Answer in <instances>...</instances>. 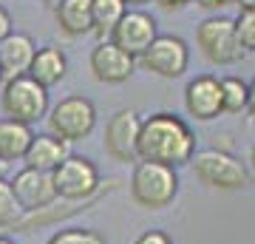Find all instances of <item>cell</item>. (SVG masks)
<instances>
[{
	"label": "cell",
	"instance_id": "6da1fadb",
	"mask_svg": "<svg viewBox=\"0 0 255 244\" xmlns=\"http://www.w3.org/2000/svg\"><path fill=\"white\" fill-rule=\"evenodd\" d=\"M196 131L190 122L173 111H156L142 119L139 131V159L142 162H159L170 168L190 165L196 156Z\"/></svg>",
	"mask_w": 255,
	"mask_h": 244
},
{
	"label": "cell",
	"instance_id": "7a4b0ae2",
	"mask_svg": "<svg viewBox=\"0 0 255 244\" xmlns=\"http://www.w3.org/2000/svg\"><path fill=\"white\" fill-rule=\"evenodd\" d=\"M130 199L145 210H164L179 196V171L170 165L142 162L139 159L128 179Z\"/></svg>",
	"mask_w": 255,
	"mask_h": 244
},
{
	"label": "cell",
	"instance_id": "3957f363",
	"mask_svg": "<svg viewBox=\"0 0 255 244\" xmlns=\"http://www.w3.org/2000/svg\"><path fill=\"white\" fill-rule=\"evenodd\" d=\"M51 176H54V188L60 202H91L102 193H111L119 185V179L102 182L97 162H91L88 156H80V154H71Z\"/></svg>",
	"mask_w": 255,
	"mask_h": 244
},
{
	"label": "cell",
	"instance_id": "277c9868",
	"mask_svg": "<svg viewBox=\"0 0 255 244\" xmlns=\"http://www.w3.org/2000/svg\"><path fill=\"white\" fill-rule=\"evenodd\" d=\"M193 176L213 190H244L250 185V168L224 148H204L193 156Z\"/></svg>",
	"mask_w": 255,
	"mask_h": 244
},
{
	"label": "cell",
	"instance_id": "5b68a950",
	"mask_svg": "<svg viewBox=\"0 0 255 244\" xmlns=\"http://www.w3.org/2000/svg\"><path fill=\"white\" fill-rule=\"evenodd\" d=\"M196 45L201 57L213 65H238L247 51L238 43L236 20L224 14H210L196 26Z\"/></svg>",
	"mask_w": 255,
	"mask_h": 244
},
{
	"label": "cell",
	"instance_id": "8992f818",
	"mask_svg": "<svg viewBox=\"0 0 255 244\" xmlns=\"http://www.w3.org/2000/svg\"><path fill=\"white\" fill-rule=\"evenodd\" d=\"M100 114H97V105H94L88 97L82 94H68L63 100L51 105L46 117V125H48V134L60 136L65 142H82L97 131V122H100Z\"/></svg>",
	"mask_w": 255,
	"mask_h": 244
},
{
	"label": "cell",
	"instance_id": "52a82bcc",
	"mask_svg": "<svg viewBox=\"0 0 255 244\" xmlns=\"http://www.w3.org/2000/svg\"><path fill=\"white\" fill-rule=\"evenodd\" d=\"M0 108L14 122L34 125L40 119H46L48 111H51V105H48V88H43L28 74L14 77V80H6L3 82V91H0Z\"/></svg>",
	"mask_w": 255,
	"mask_h": 244
},
{
	"label": "cell",
	"instance_id": "ba28073f",
	"mask_svg": "<svg viewBox=\"0 0 255 244\" xmlns=\"http://www.w3.org/2000/svg\"><path fill=\"white\" fill-rule=\"evenodd\" d=\"M139 131H142V117L133 108L114 111L105 122L102 134V148L114 162L136 165L139 162Z\"/></svg>",
	"mask_w": 255,
	"mask_h": 244
},
{
	"label": "cell",
	"instance_id": "9c48e42d",
	"mask_svg": "<svg viewBox=\"0 0 255 244\" xmlns=\"http://www.w3.org/2000/svg\"><path fill=\"white\" fill-rule=\"evenodd\" d=\"M139 65L162 80H179L190 68V45L179 34H159L153 45L139 57Z\"/></svg>",
	"mask_w": 255,
	"mask_h": 244
},
{
	"label": "cell",
	"instance_id": "30bf717a",
	"mask_svg": "<svg viewBox=\"0 0 255 244\" xmlns=\"http://www.w3.org/2000/svg\"><path fill=\"white\" fill-rule=\"evenodd\" d=\"M159 37V26L156 17L145 9H128L125 17L119 20V26L111 31V43L119 45L125 54L130 57H142L153 45V40Z\"/></svg>",
	"mask_w": 255,
	"mask_h": 244
},
{
	"label": "cell",
	"instance_id": "8fae6325",
	"mask_svg": "<svg viewBox=\"0 0 255 244\" xmlns=\"http://www.w3.org/2000/svg\"><path fill=\"white\" fill-rule=\"evenodd\" d=\"M136 57L125 54L119 45H114L111 40H102L91 48V57H88V68H91L94 80L102 82V85H122L133 77L136 71Z\"/></svg>",
	"mask_w": 255,
	"mask_h": 244
},
{
	"label": "cell",
	"instance_id": "7c38bea8",
	"mask_svg": "<svg viewBox=\"0 0 255 244\" xmlns=\"http://www.w3.org/2000/svg\"><path fill=\"white\" fill-rule=\"evenodd\" d=\"M184 111L196 122H213L224 114L221 80L213 74H199L184 85Z\"/></svg>",
	"mask_w": 255,
	"mask_h": 244
},
{
	"label": "cell",
	"instance_id": "4fadbf2b",
	"mask_svg": "<svg viewBox=\"0 0 255 244\" xmlns=\"http://www.w3.org/2000/svg\"><path fill=\"white\" fill-rule=\"evenodd\" d=\"M11 182V190H14V199L20 202L23 213H34V210L51 208L57 199V188H54V176L43 171H34V168H20L14 173Z\"/></svg>",
	"mask_w": 255,
	"mask_h": 244
},
{
	"label": "cell",
	"instance_id": "5bb4252c",
	"mask_svg": "<svg viewBox=\"0 0 255 244\" xmlns=\"http://www.w3.org/2000/svg\"><path fill=\"white\" fill-rule=\"evenodd\" d=\"M34 54H37V45L31 40V34L11 31L9 37H3L0 40V71H3V82L28 74Z\"/></svg>",
	"mask_w": 255,
	"mask_h": 244
},
{
	"label": "cell",
	"instance_id": "9a60e30c",
	"mask_svg": "<svg viewBox=\"0 0 255 244\" xmlns=\"http://www.w3.org/2000/svg\"><path fill=\"white\" fill-rule=\"evenodd\" d=\"M68 156H71V145L46 131V134H34L31 148H28L26 159H23V168H34V171H43V173H54Z\"/></svg>",
	"mask_w": 255,
	"mask_h": 244
},
{
	"label": "cell",
	"instance_id": "2e32d148",
	"mask_svg": "<svg viewBox=\"0 0 255 244\" xmlns=\"http://www.w3.org/2000/svg\"><path fill=\"white\" fill-rule=\"evenodd\" d=\"M68 74V57L60 45H40L37 48L34 60H31V68H28V77L37 80L43 88H54L65 80Z\"/></svg>",
	"mask_w": 255,
	"mask_h": 244
},
{
	"label": "cell",
	"instance_id": "e0dca14e",
	"mask_svg": "<svg viewBox=\"0 0 255 244\" xmlns=\"http://www.w3.org/2000/svg\"><path fill=\"white\" fill-rule=\"evenodd\" d=\"M57 28L65 37H85L94 34V9L91 0H60L54 6Z\"/></svg>",
	"mask_w": 255,
	"mask_h": 244
},
{
	"label": "cell",
	"instance_id": "ac0fdd59",
	"mask_svg": "<svg viewBox=\"0 0 255 244\" xmlns=\"http://www.w3.org/2000/svg\"><path fill=\"white\" fill-rule=\"evenodd\" d=\"M31 139H34V131L31 125H23V122H14V119L3 117L0 119V162H23L31 148Z\"/></svg>",
	"mask_w": 255,
	"mask_h": 244
},
{
	"label": "cell",
	"instance_id": "d6986e66",
	"mask_svg": "<svg viewBox=\"0 0 255 244\" xmlns=\"http://www.w3.org/2000/svg\"><path fill=\"white\" fill-rule=\"evenodd\" d=\"M91 9H94V37L102 43V40H111V31L125 17L128 3L125 0H91Z\"/></svg>",
	"mask_w": 255,
	"mask_h": 244
},
{
	"label": "cell",
	"instance_id": "ffe728a7",
	"mask_svg": "<svg viewBox=\"0 0 255 244\" xmlns=\"http://www.w3.org/2000/svg\"><path fill=\"white\" fill-rule=\"evenodd\" d=\"M224 114H244L250 105V82L241 77H221Z\"/></svg>",
	"mask_w": 255,
	"mask_h": 244
},
{
	"label": "cell",
	"instance_id": "44dd1931",
	"mask_svg": "<svg viewBox=\"0 0 255 244\" xmlns=\"http://www.w3.org/2000/svg\"><path fill=\"white\" fill-rule=\"evenodd\" d=\"M46 244H108V239L94 227H60L48 236Z\"/></svg>",
	"mask_w": 255,
	"mask_h": 244
},
{
	"label": "cell",
	"instance_id": "7402d4cb",
	"mask_svg": "<svg viewBox=\"0 0 255 244\" xmlns=\"http://www.w3.org/2000/svg\"><path fill=\"white\" fill-rule=\"evenodd\" d=\"M20 219H23V208H20V202L14 199L11 182L0 176V230H11Z\"/></svg>",
	"mask_w": 255,
	"mask_h": 244
},
{
	"label": "cell",
	"instance_id": "603a6c76",
	"mask_svg": "<svg viewBox=\"0 0 255 244\" xmlns=\"http://www.w3.org/2000/svg\"><path fill=\"white\" fill-rule=\"evenodd\" d=\"M236 34L247 54H255V11H238Z\"/></svg>",
	"mask_w": 255,
	"mask_h": 244
},
{
	"label": "cell",
	"instance_id": "cb8c5ba5",
	"mask_svg": "<svg viewBox=\"0 0 255 244\" xmlns=\"http://www.w3.org/2000/svg\"><path fill=\"white\" fill-rule=\"evenodd\" d=\"M133 244H176L170 236L164 233V230H145V233H139L136 239H133Z\"/></svg>",
	"mask_w": 255,
	"mask_h": 244
},
{
	"label": "cell",
	"instance_id": "d4e9b609",
	"mask_svg": "<svg viewBox=\"0 0 255 244\" xmlns=\"http://www.w3.org/2000/svg\"><path fill=\"white\" fill-rule=\"evenodd\" d=\"M199 9H204V11H216L219 14V9H224V6H230V3H236V0H193Z\"/></svg>",
	"mask_w": 255,
	"mask_h": 244
},
{
	"label": "cell",
	"instance_id": "484cf974",
	"mask_svg": "<svg viewBox=\"0 0 255 244\" xmlns=\"http://www.w3.org/2000/svg\"><path fill=\"white\" fill-rule=\"evenodd\" d=\"M11 31H14V26H11V14L0 6V40H3V37H9Z\"/></svg>",
	"mask_w": 255,
	"mask_h": 244
},
{
	"label": "cell",
	"instance_id": "4316f807",
	"mask_svg": "<svg viewBox=\"0 0 255 244\" xmlns=\"http://www.w3.org/2000/svg\"><path fill=\"white\" fill-rule=\"evenodd\" d=\"M153 3H159V9H164V11H179L184 6H190L193 0H153Z\"/></svg>",
	"mask_w": 255,
	"mask_h": 244
},
{
	"label": "cell",
	"instance_id": "83f0119b",
	"mask_svg": "<svg viewBox=\"0 0 255 244\" xmlns=\"http://www.w3.org/2000/svg\"><path fill=\"white\" fill-rule=\"evenodd\" d=\"M247 114H250V119H253V125H255V77L250 80V105H247Z\"/></svg>",
	"mask_w": 255,
	"mask_h": 244
},
{
	"label": "cell",
	"instance_id": "f1b7e54d",
	"mask_svg": "<svg viewBox=\"0 0 255 244\" xmlns=\"http://www.w3.org/2000/svg\"><path fill=\"white\" fill-rule=\"evenodd\" d=\"M238 11H255V0H236Z\"/></svg>",
	"mask_w": 255,
	"mask_h": 244
},
{
	"label": "cell",
	"instance_id": "f546056e",
	"mask_svg": "<svg viewBox=\"0 0 255 244\" xmlns=\"http://www.w3.org/2000/svg\"><path fill=\"white\" fill-rule=\"evenodd\" d=\"M250 168H253V173H255V145H253V151H250Z\"/></svg>",
	"mask_w": 255,
	"mask_h": 244
},
{
	"label": "cell",
	"instance_id": "4dcf8cb0",
	"mask_svg": "<svg viewBox=\"0 0 255 244\" xmlns=\"http://www.w3.org/2000/svg\"><path fill=\"white\" fill-rule=\"evenodd\" d=\"M128 6H142V3H150V0H125Z\"/></svg>",
	"mask_w": 255,
	"mask_h": 244
},
{
	"label": "cell",
	"instance_id": "1f68e13d",
	"mask_svg": "<svg viewBox=\"0 0 255 244\" xmlns=\"http://www.w3.org/2000/svg\"><path fill=\"white\" fill-rule=\"evenodd\" d=\"M37 3H43V6H51V9H54V6L60 3V0H37Z\"/></svg>",
	"mask_w": 255,
	"mask_h": 244
},
{
	"label": "cell",
	"instance_id": "d6a6232c",
	"mask_svg": "<svg viewBox=\"0 0 255 244\" xmlns=\"http://www.w3.org/2000/svg\"><path fill=\"white\" fill-rule=\"evenodd\" d=\"M0 244H17L14 239H9V236H0Z\"/></svg>",
	"mask_w": 255,
	"mask_h": 244
},
{
	"label": "cell",
	"instance_id": "836d02e7",
	"mask_svg": "<svg viewBox=\"0 0 255 244\" xmlns=\"http://www.w3.org/2000/svg\"><path fill=\"white\" fill-rule=\"evenodd\" d=\"M3 168H6V165H3V162H0V176H3Z\"/></svg>",
	"mask_w": 255,
	"mask_h": 244
},
{
	"label": "cell",
	"instance_id": "e575fe53",
	"mask_svg": "<svg viewBox=\"0 0 255 244\" xmlns=\"http://www.w3.org/2000/svg\"><path fill=\"white\" fill-rule=\"evenodd\" d=\"M0 82H3V71H0Z\"/></svg>",
	"mask_w": 255,
	"mask_h": 244
}]
</instances>
